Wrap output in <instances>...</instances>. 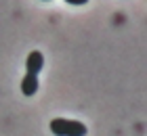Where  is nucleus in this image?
<instances>
[{"mask_svg":"<svg viewBox=\"0 0 147 136\" xmlns=\"http://www.w3.org/2000/svg\"><path fill=\"white\" fill-rule=\"evenodd\" d=\"M51 132L55 136H86V126L76 119H65V117H55L51 121Z\"/></svg>","mask_w":147,"mask_h":136,"instance_id":"f257e3e1","label":"nucleus"},{"mask_svg":"<svg viewBox=\"0 0 147 136\" xmlns=\"http://www.w3.org/2000/svg\"><path fill=\"white\" fill-rule=\"evenodd\" d=\"M44 67V57L40 50H32L28 54V59H25V71L30 73V76H38L40 71H42Z\"/></svg>","mask_w":147,"mask_h":136,"instance_id":"f03ea898","label":"nucleus"},{"mask_svg":"<svg viewBox=\"0 0 147 136\" xmlns=\"http://www.w3.org/2000/svg\"><path fill=\"white\" fill-rule=\"evenodd\" d=\"M38 76H30V73H25L23 80H21V92L25 96H34L38 92Z\"/></svg>","mask_w":147,"mask_h":136,"instance_id":"7ed1b4c3","label":"nucleus"},{"mask_svg":"<svg viewBox=\"0 0 147 136\" xmlns=\"http://www.w3.org/2000/svg\"><path fill=\"white\" fill-rule=\"evenodd\" d=\"M67 4H74V6H80V4H86L88 0H65Z\"/></svg>","mask_w":147,"mask_h":136,"instance_id":"20e7f679","label":"nucleus"}]
</instances>
